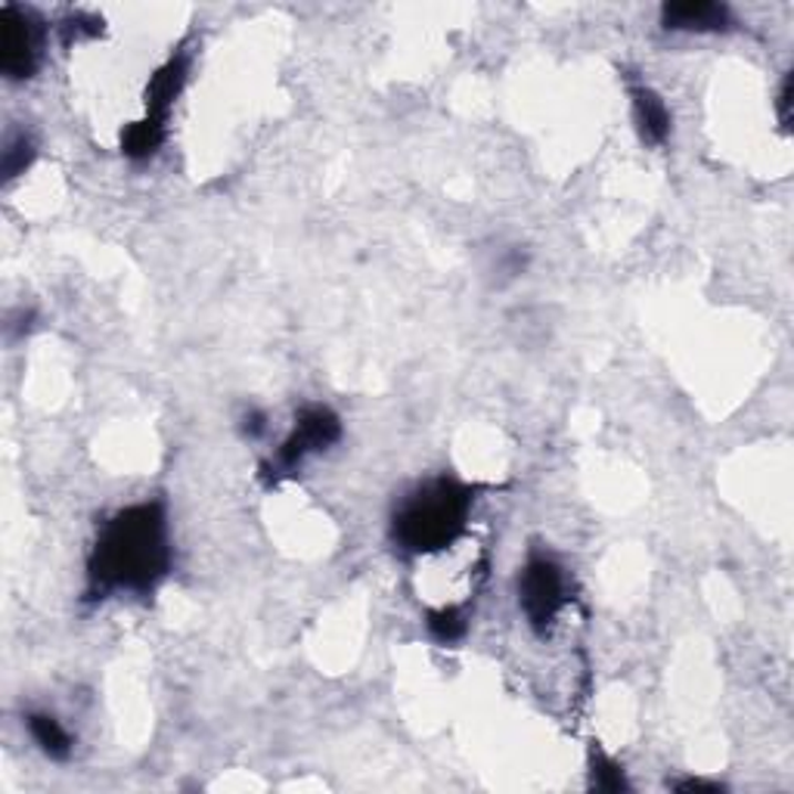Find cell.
Masks as SVG:
<instances>
[{
    "label": "cell",
    "instance_id": "9",
    "mask_svg": "<svg viewBox=\"0 0 794 794\" xmlns=\"http://www.w3.org/2000/svg\"><path fill=\"white\" fill-rule=\"evenodd\" d=\"M25 726L32 732V739L38 742V747H41L48 757H53V761H65V757L72 754L75 742H72L69 730H65L63 723H60L53 714L34 711V714L25 716Z\"/></svg>",
    "mask_w": 794,
    "mask_h": 794
},
{
    "label": "cell",
    "instance_id": "13",
    "mask_svg": "<svg viewBox=\"0 0 794 794\" xmlns=\"http://www.w3.org/2000/svg\"><path fill=\"white\" fill-rule=\"evenodd\" d=\"M34 162V143L25 134L10 137L3 146V181H13Z\"/></svg>",
    "mask_w": 794,
    "mask_h": 794
},
{
    "label": "cell",
    "instance_id": "14",
    "mask_svg": "<svg viewBox=\"0 0 794 794\" xmlns=\"http://www.w3.org/2000/svg\"><path fill=\"white\" fill-rule=\"evenodd\" d=\"M100 19L94 17H84V13H75V17H69L63 22V32H65V41L72 44V41H81V38H94L100 32Z\"/></svg>",
    "mask_w": 794,
    "mask_h": 794
},
{
    "label": "cell",
    "instance_id": "3",
    "mask_svg": "<svg viewBox=\"0 0 794 794\" xmlns=\"http://www.w3.org/2000/svg\"><path fill=\"white\" fill-rule=\"evenodd\" d=\"M568 602V577L565 568L553 556L534 553L522 575H518V606L525 611L528 623L544 633L559 618V611Z\"/></svg>",
    "mask_w": 794,
    "mask_h": 794
},
{
    "label": "cell",
    "instance_id": "6",
    "mask_svg": "<svg viewBox=\"0 0 794 794\" xmlns=\"http://www.w3.org/2000/svg\"><path fill=\"white\" fill-rule=\"evenodd\" d=\"M661 25L668 32H726L732 29V13L726 3H711V0L664 3Z\"/></svg>",
    "mask_w": 794,
    "mask_h": 794
},
{
    "label": "cell",
    "instance_id": "16",
    "mask_svg": "<svg viewBox=\"0 0 794 794\" xmlns=\"http://www.w3.org/2000/svg\"><path fill=\"white\" fill-rule=\"evenodd\" d=\"M265 429H267V420L261 410H249V413L243 416V432L249 437H261L265 435Z\"/></svg>",
    "mask_w": 794,
    "mask_h": 794
},
{
    "label": "cell",
    "instance_id": "4",
    "mask_svg": "<svg viewBox=\"0 0 794 794\" xmlns=\"http://www.w3.org/2000/svg\"><path fill=\"white\" fill-rule=\"evenodd\" d=\"M342 437V420L323 404H311L305 406L301 413H298L296 420V429H292V435L282 441V447L277 451V460H274V468L270 475H274V482L280 478V475H292L311 453H320V451H329L336 441Z\"/></svg>",
    "mask_w": 794,
    "mask_h": 794
},
{
    "label": "cell",
    "instance_id": "1",
    "mask_svg": "<svg viewBox=\"0 0 794 794\" xmlns=\"http://www.w3.org/2000/svg\"><path fill=\"white\" fill-rule=\"evenodd\" d=\"M172 568L168 515L162 503H137L100 528L87 559V596L149 592Z\"/></svg>",
    "mask_w": 794,
    "mask_h": 794
},
{
    "label": "cell",
    "instance_id": "11",
    "mask_svg": "<svg viewBox=\"0 0 794 794\" xmlns=\"http://www.w3.org/2000/svg\"><path fill=\"white\" fill-rule=\"evenodd\" d=\"M429 633L437 639V642H460L466 637L468 630V618L466 611L460 606H441L435 611H429Z\"/></svg>",
    "mask_w": 794,
    "mask_h": 794
},
{
    "label": "cell",
    "instance_id": "12",
    "mask_svg": "<svg viewBox=\"0 0 794 794\" xmlns=\"http://www.w3.org/2000/svg\"><path fill=\"white\" fill-rule=\"evenodd\" d=\"M590 773H592V788L599 792H623L627 788V778H623L621 763H615L602 751H592L590 754Z\"/></svg>",
    "mask_w": 794,
    "mask_h": 794
},
{
    "label": "cell",
    "instance_id": "7",
    "mask_svg": "<svg viewBox=\"0 0 794 794\" xmlns=\"http://www.w3.org/2000/svg\"><path fill=\"white\" fill-rule=\"evenodd\" d=\"M184 84H187V56H172V60L149 79V87H146V115L156 118V122H165L172 103L177 100V94L184 91Z\"/></svg>",
    "mask_w": 794,
    "mask_h": 794
},
{
    "label": "cell",
    "instance_id": "2",
    "mask_svg": "<svg viewBox=\"0 0 794 794\" xmlns=\"http://www.w3.org/2000/svg\"><path fill=\"white\" fill-rule=\"evenodd\" d=\"M475 487L456 478H435L416 487L391 522V537L404 553H441L466 530Z\"/></svg>",
    "mask_w": 794,
    "mask_h": 794
},
{
    "label": "cell",
    "instance_id": "17",
    "mask_svg": "<svg viewBox=\"0 0 794 794\" xmlns=\"http://www.w3.org/2000/svg\"><path fill=\"white\" fill-rule=\"evenodd\" d=\"M677 792H723V785L708 782V778H683V782H673Z\"/></svg>",
    "mask_w": 794,
    "mask_h": 794
},
{
    "label": "cell",
    "instance_id": "8",
    "mask_svg": "<svg viewBox=\"0 0 794 794\" xmlns=\"http://www.w3.org/2000/svg\"><path fill=\"white\" fill-rule=\"evenodd\" d=\"M630 100H633V118H637L639 137L646 143H664L670 137V110L668 103L661 96L654 94L652 87L646 84H637L630 91Z\"/></svg>",
    "mask_w": 794,
    "mask_h": 794
},
{
    "label": "cell",
    "instance_id": "15",
    "mask_svg": "<svg viewBox=\"0 0 794 794\" xmlns=\"http://www.w3.org/2000/svg\"><path fill=\"white\" fill-rule=\"evenodd\" d=\"M788 110H792V75H785L782 91H778V118H782V127H788V122H792Z\"/></svg>",
    "mask_w": 794,
    "mask_h": 794
},
{
    "label": "cell",
    "instance_id": "5",
    "mask_svg": "<svg viewBox=\"0 0 794 794\" xmlns=\"http://www.w3.org/2000/svg\"><path fill=\"white\" fill-rule=\"evenodd\" d=\"M41 56V22L22 7H3L0 13V69L10 81L32 79Z\"/></svg>",
    "mask_w": 794,
    "mask_h": 794
},
{
    "label": "cell",
    "instance_id": "10",
    "mask_svg": "<svg viewBox=\"0 0 794 794\" xmlns=\"http://www.w3.org/2000/svg\"><path fill=\"white\" fill-rule=\"evenodd\" d=\"M165 141V122H156V118H141V122H134V125L127 127L125 134H122V153L127 158H149L156 156V149L162 146Z\"/></svg>",
    "mask_w": 794,
    "mask_h": 794
}]
</instances>
